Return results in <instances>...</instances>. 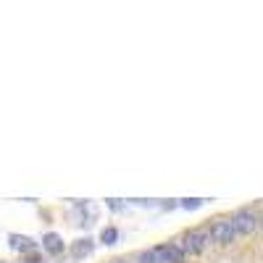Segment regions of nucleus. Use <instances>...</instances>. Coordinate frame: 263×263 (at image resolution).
Returning <instances> with one entry per match:
<instances>
[{
	"label": "nucleus",
	"instance_id": "obj_9",
	"mask_svg": "<svg viewBox=\"0 0 263 263\" xmlns=\"http://www.w3.org/2000/svg\"><path fill=\"white\" fill-rule=\"evenodd\" d=\"M200 205H203L200 197H190V200H182V208H187V211H192V208H200Z\"/></svg>",
	"mask_w": 263,
	"mask_h": 263
},
{
	"label": "nucleus",
	"instance_id": "obj_3",
	"mask_svg": "<svg viewBox=\"0 0 263 263\" xmlns=\"http://www.w3.org/2000/svg\"><path fill=\"white\" fill-rule=\"evenodd\" d=\"M205 242H208V234H203V232H190V234H184L179 242H177V248H179L182 253H197V250H203Z\"/></svg>",
	"mask_w": 263,
	"mask_h": 263
},
{
	"label": "nucleus",
	"instance_id": "obj_2",
	"mask_svg": "<svg viewBox=\"0 0 263 263\" xmlns=\"http://www.w3.org/2000/svg\"><path fill=\"white\" fill-rule=\"evenodd\" d=\"M234 224H232V218H221V221H216L208 239H213V242H232V237H234Z\"/></svg>",
	"mask_w": 263,
	"mask_h": 263
},
{
	"label": "nucleus",
	"instance_id": "obj_4",
	"mask_svg": "<svg viewBox=\"0 0 263 263\" xmlns=\"http://www.w3.org/2000/svg\"><path fill=\"white\" fill-rule=\"evenodd\" d=\"M153 253H156V258L161 263H182V250L177 245H161V248H156Z\"/></svg>",
	"mask_w": 263,
	"mask_h": 263
},
{
	"label": "nucleus",
	"instance_id": "obj_1",
	"mask_svg": "<svg viewBox=\"0 0 263 263\" xmlns=\"http://www.w3.org/2000/svg\"><path fill=\"white\" fill-rule=\"evenodd\" d=\"M232 224H234V232H237V234H250V232H255V227H258V218H255V213H250V211H239V213L232 216Z\"/></svg>",
	"mask_w": 263,
	"mask_h": 263
},
{
	"label": "nucleus",
	"instance_id": "obj_8",
	"mask_svg": "<svg viewBox=\"0 0 263 263\" xmlns=\"http://www.w3.org/2000/svg\"><path fill=\"white\" fill-rule=\"evenodd\" d=\"M100 239H103L105 245H114L116 239H119V232H116L114 227H108V229H103V232H100Z\"/></svg>",
	"mask_w": 263,
	"mask_h": 263
},
{
	"label": "nucleus",
	"instance_id": "obj_5",
	"mask_svg": "<svg viewBox=\"0 0 263 263\" xmlns=\"http://www.w3.org/2000/svg\"><path fill=\"white\" fill-rule=\"evenodd\" d=\"M8 245H11L13 250H18V253H29V250L37 248L34 239H32V237H24V234H11V237H8Z\"/></svg>",
	"mask_w": 263,
	"mask_h": 263
},
{
	"label": "nucleus",
	"instance_id": "obj_6",
	"mask_svg": "<svg viewBox=\"0 0 263 263\" xmlns=\"http://www.w3.org/2000/svg\"><path fill=\"white\" fill-rule=\"evenodd\" d=\"M42 248H45L48 253H53V255H55V253H61V250H63V239H61L58 234H53V232H50V234L42 237Z\"/></svg>",
	"mask_w": 263,
	"mask_h": 263
},
{
	"label": "nucleus",
	"instance_id": "obj_7",
	"mask_svg": "<svg viewBox=\"0 0 263 263\" xmlns=\"http://www.w3.org/2000/svg\"><path fill=\"white\" fill-rule=\"evenodd\" d=\"M90 253H92V239H79V242H74V248H71V255L74 258L90 255Z\"/></svg>",
	"mask_w": 263,
	"mask_h": 263
},
{
	"label": "nucleus",
	"instance_id": "obj_10",
	"mask_svg": "<svg viewBox=\"0 0 263 263\" xmlns=\"http://www.w3.org/2000/svg\"><path fill=\"white\" fill-rule=\"evenodd\" d=\"M140 260H142V263H161V260L156 258V253H153V250H147V253H142V255H140Z\"/></svg>",
	"mask_w": 263,
	"mask_h": 263
}]
</instances>
